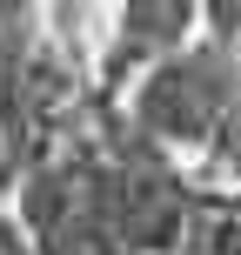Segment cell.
<instances>
[{"label": "cell", "instance_id": "2", "mask_svg": "<svg viewBox=\"0 0 241 255\" xmlns=\"http://www.w3.org/2000/svg\"><path fill=\"white\" fill-rule=\"evenodd\" d=\"M201 34V0H114V27L94 61V101H121L127 81Z\"/></svg>", "mask_w": 241, "mask_h": 255}, {"label": "cell", "instance_id": "3", "mask_svg": "<svg viewBox=\"0 0 241 255\" xmlns=\"http://www.w3.org/2000/svg\"><path fill=\"white\" fill-rule=\"evenodd\" d=\"M215 208H228V215H241V188H201Z\"/></svg>", "mask_w": 241, "mask_h": 255}, {"label": "cell", "instance_id": "1", "mask_svg": "<svg viewBox=\"0 0 241 255\" xmlns=\"http://www.w3.org/2000/svg\"><path fill=\"white\" fill-rule=\"evenodd\" d=\"M114 108H121V121L134 128L141 141H154L161 154L201 161L221 128L241 121V61L215 34H194V40H181L174 54H161L154 67H141V74L127 81V101H114Z\"/></svg>", "mask_w": 241, "mask_h": 255}]
</instances>
